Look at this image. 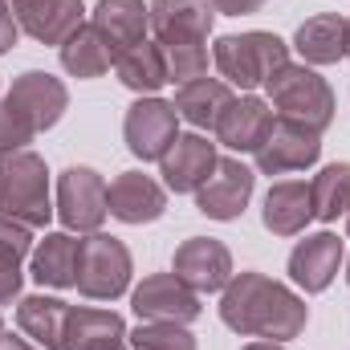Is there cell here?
I'll return each mask as SVG.
<instances>
[{
  "label": "cell",
  "mask_w": 350,
  "mask_h": 350,
  "mask_svg": "<svg viewBox=\"0 0 350 350\" xmlns=\"http://www.w3.org/2000/svg\"><path fill=\"white\" fill-rule=\"evenodd\" d=\"M220 322L241 338L293 342L310 322V306L293 285L273 281L257 269H241L220 289Z\"/></svg>",
  "instance_id": "obj_1"
},
{
  "label": "cell",
  "mask_w": 350,
  "mask_h": 350,
  "mask_svg": "<svg viewBox=\"0 0 350 350\" xmlns=\"http://www.w3.org/2000/svg\"><path fill=\"white\" fill-rule=\"evenodd\" d=\"M0 216H12V220L29 224L33 232L49 228V220L57 216L49 167L33 147L0 155Z\"/></svg>",
  "instance_id": "obj_2"
},
{
  "label": "cell",
  "mask_w": 350,
  "mask_h": 350,
  "mask_svg": "<svg viewBox=\"0 0 350 350\" xmlns=\"http://www.w3.org/2000/svg\"><path fill=\"white\" fill-rule=\"evenodd\" d=\"M289 41H281L277 33L249 29V33H224L212 45V66L216 74L241 94H253L265 86L281 66H289Z\"/></svg>",
  "instance_id": "obj_3"
},
{
  "label": "cell",
  "mask_w": 350,
  "mask_h": 350,
  "mask_svg": "<svg viewBox=\"0 0 350 350\" xmlns=\"http://www.w3.org/2000/svg\"><path fill=\"white\" fill-rule=\"evenodd\" d=\"M261 90H265V102L273 106L277 118L301 122V126H310V131H318V135L330 131L338 102H334L330 82H326L314 66H306V62H289V66H281Z\"/></svg>",
  "instance_id": "obj_4"
},
{
  "label": "cell",
  "mask_w": 350,
  "mask_h": 350,
  "mask_svg": "<svg viewBox=\"0 0 350 350\" xmlns=\"http://www.w3.org/2000/svg\"><path fill=\"white\" fill-rule=\"evenodd\" d=\"M131 277H135V257L118 237H110V232H86L82 237L78 285L74 289L86 301H114V297L131 293Z\"/></svg>",
  "instance_id": "obj_5"
},
{
  "label": "cell",
  "mask_w": 350,
  "mask_h": 350,
  "mask_svg": "<svg viewBox=\"0 0 350 350\" xmlns=\"http://www.w3.org/2000/svg\"><path fill=\"white\" fill-rule=\"evenodd\" d=\"M106 179L94 172V167H66L57 175V187H53V212L62 220L66 232H102L106 216H110V204H106Z\"/></svg>",
  "instance_id": "obj_6"
},
{
  "label": "cell",
  "mask_w": 350,
  "mask_h": 350,
  "mask_svg": "<svg viewBox=\"0 0 350 350\" xmlns=\"http://www.w3.org/2000/svg\"><path fill=\"white\" fill-rule=\"evenodd\" d=\"M179 135V114L175 102L151 94V98H135L122 114V143L135 159L143 163H159L167 155V147Z\"/></svg>",
  "instance_id": "obj_7"
},
{
  "label": "cell",
  "mask_w": 350,
  "mask_h": 350,
  "mask_svg": "<svg viewBox=\"0 0 350 350\" xmlns=\"http://www.w3.org/2000/svg\"><path fill=\"white\" fill-rule=\"evenodd\" d=\"M253 191H257V167H249L241 155H220L212 175L196 191V208H200V216L228 224V220L245 216Z\"/></svg>",
  "instance_id": "obj_8"
},
{
  "label": "cell",
  "mask_w": 350,
  "mask_h": 350,
  "mask_svg": "<svg viewBox=\"0 0 350 350\" xmlns=\"http://www.w3.org/2000/svg\"><path fill=\"white\" fill-rule=\"evenodd\" d=\"M322 159V135L289 122V118H273L265 143L253 151V167L257 175H293V172H310Z\"/></svg>",
  "instance_id": "obj_9"
},
{
  "label": "cell",
  "mask_w": 350,
  "mask_h": 350,
  "mask_svg": "<svg viewBox=\"0 0 350 350\" xmlns=\"http://www.w3.org/2000/svg\"><path fill=\"white\" fill-rule=\"evenodd\" d=\"M131 310L139 322H175V326H191L204 314V297L183 285L175 273H147L135 289H131Z\"/></svg>",
  "instance_id": "obj_10"
},
{
  "label": "cell",
  "mask_w": 350,
  "mask_h": 350,
  "mask_svg": "<svg viewBox=\"0 0 350 350\" xmlns=\"http://www.w3.org/2000/svg\"><path fill=\"white\" fill-rule=\"evenodd\" d=\"M342 261H347L342 237L330 232V228H322V232H306V241H297V245L289 249L285 273H289V281H293L306 297H314V293H326V289L334 285Z\"/></svg>",
  "instance_id": "obj_11"
},
{
  "label": "cell",
  "mask_w": 350,
  "mask_h": 350,
  "mask_svg": "<svg viewBox=\"0 0 350 350\" xmlns=\"http://www.w3.org/2000/svg\"><path fill=\"white\" fill-rule=\"evenodd\" d=\"M4 102H12L29 118V126L37 135H45V131H53L66 118V110H70V86L62 78L45 74V70H25V74L12 78Z\"/></svg>",
  "instance_id": "obj_12"
},
{
  "label": "cell",
  "mask_w": 350,
  "mask_h": 350,
  "mask_svg": "<svg viewBox=\"0 0 350 350\" xmlns=\"http://www.w3.org/2000/svg\"><path fill=\"white\" fill-rule=\"evenodd\" d=\"M172 273L204 297V293H220L232 281L237 269H232V253H228L224 241H216V237H187L175 249Z\"/></svg>",
  "instance_id": "obj_13"
},
{
  "label": "cell",
  "mask_w": 350,
  "mask_h": 350,
  "mask_svg": "<svg viewBox=\"0 0 350 350\" xmlns=\"http://www.w3.org/2000/svg\"><path fill=\"white\" fill-rule=\"evenodd\" d=\"M220 159L216 151V139H208L204 131H179L175 143L167 147V155L159 159V175H163V187L175 196H196L200 183L212 175Z\"/></svg>",
  "instance_id": "obj_14"
},
{
  "label": "cell",
  "mask_w": 350,
  "mask_h": 350,
  "mask_svg": "<svg viewBox=\"0 0 350 350\" xmlns=\"http://www.w3.org/2000/svg\"><path fill=\"white\" fill-rule=\"evenodd\" d=\"M273 106L265 102L261 94H237L228 102V110L220 114V122L212 126L216 147H224L228 155H253L265 143L269 126H273Z\"/></svg>",
  "instance_id": "obj_15"
},
{
  "label": "cell",
  "mask_w": 350,
  "mask_h": 350,
  "mask_svg": "<svg viewBox=\"0 0 350 350\" xmlns=\"http://www.w3.org/2000/svg\"><path fill=\"white\" fill-rule=\"evenodd\" d=\"M167 196L172 191L163 187V179L147 172H122L106 187V204L118 224H155L167 212Z\"/></svg>",
  "instance_id": "obj_16"
},
{
  "label": "cell",
  "mask_w": 350,
  "mask_h": 350,
  "mask_svg": "<svg viewBox=\"0 0 350 350\" xmlns=\"http://www.w3.org/2000/svg\"><path fill=\"white\" fill-rule=\"evenodd\" d=\"M16 25L25 37L37 45H62L70 33L86 25V4L82 0H8Z\"/></svg>",
  "instance_id": "obj_17"
},
{
  "label": "cell",
  "mask_w": 350,
  "mask_h": 350,
  "mask_svg": "<svg viewBox=\"0 0 350 350\" xmlns=\"http://www.w3.org/2000/svg\"><path fill=\"white\" fill-rule=\"evenodd\" d=\"M147 12H151V37L159 45L208 41L212 25H216L212 0H151Z\"/></svg>",
  "instance_id": "obj_18"
},
{
  "label": "cell",
  "mask_w": 350,
  "mask_h": 350,
  "mask_svg": "<svg viewBox=\"0 0 350 350\" xmlns=\"http://www.w3.org/2000/svg\"><path fill=\"white\" fill-rule=\"evenodd\" d=\"M78 253H82V237L78 232H45L33 253H29V277L41 289H74L78 285Z\"/></svg>",
  "instance_id": "obj_19"
},
{
  "label": "cell",
  "mask_w": 350,
  "mask_h": 350,
  "mask_svg": "<svg viewBox=\"0 0 350 350\" xmlns=\"http://www.w3.org/2000/svg\"><path fill=\"white\" fill-rule=\"evenodd\" d=\"M90 25L98 29V37L114 57L151 37V12L143 0H98L90 12Z\"/></svg>",
  "instance_id": "obj_20"
},
{
  "label": "cell",
  "mask_w": 350,
  "mask_h": 350,
  "mask_svg": "<svg viewBox=\"0 0 350 350\" xmlns=\"http://www.w3.org/2000/svg\"><path fill=\"white\" fill-rule=\"evenodd\" d=\"M314 220V200L306 179H277L261 200V224L273 237H301Z\"/></svg>",
  "instance_id": "obj_21"
},
{
  "label": "cell",
  "mask_w": 350,
  "mask_h": 350,
  "mask_svg": "<svg viewBox=\"0 0 350 350\" xmlns=\"http://www.w3.org/2000/svg\"><path fill=\"white\" fill-rule=\"evenodd\" d=\"M126 322L114 310L98 306H70L66 318V347L62 350H131L126 347Z\"/></svg>",
  "instance_id": "obj_22"
},
{
  "label": "cell",
  "mask_w": 350,
  "mask_h": 350,
  "mask_svg": "<svg viewBox=\"0 0 350 350\" xmlns=\"http://www.w3.org/2000/svg\"><path fill=\"white\" fill-rule=\"evenodd\" d=\"M237 94L232 86L224 82V78H191V82H183V86H175V114H179V122H187L191 131H212L216 122H220V114L228 110V102H232Z\"/></svg>",
  "instance_id": "obj_23"
},
{
  "label": "cell",
  "mask_w": 350,
  "mask_h": 350,
  "mask_svg": "<svg viewBox=\"0 0 350 350\" xmlns=\"http://www.w3.org/2000/svg\"><path fill=\"white\" fill-rule=\"evenodd\" d=\"M289 49H297L301 62L314 66V70H318V66H338V62H347V16H338V12H318V16L301 21Z\"/></svg>",
  "instance_id": "obj_24"
},
{
  "label": "cell",
  "mask_w": 350,
  "mask_h": 350,
  "mask_svg": "<svg viewBox=\"0 0 350 350\" xmlns=\"http://www.w3.org/2000/svg\"><path fill=\"white\" fill-rule=\"evenodd\" d=\"M66 318H70V306L53 293H29L16 301V330L33 338L41 350L66 347Z\"/></svg>",
  "instance_id": "obj_25"
},
{
  "label": "cell",
  "mask_w": 350,
  "mask_h": 350,
  "mask_svg": "<svg viewBox=\"0 0 350 350\" xmlns=\"http://www.w3.org/2000/svg\"><path fill=\"white\" fill-rule=\"evenodd\" d=\"M114 74H118L122 86L131 90V94H139V98H151V94H159V90L172 82V78H167L163 45H159L155 37H147V41H139L135 49L118 53V57H114Z\"/></svg>",
  "instance_id": "obj_26"
},
{
  "label": "cell",
  "mask_w": 350,
  "mask_h": 350,
  "mask_svg": "<svg viewBox=\"0 0 350 350\" xmlns=\"http://www.w3.org/2000/svg\"><path fill=\"white\" fill-rule=\"evenodd\" d=\"M37 245V232L12 216H0V306L21 301L25 289V261Z\"/></svg>",
  "instance_id": "obj_27"
},
{
  "label": "cell",
  "mask_w": 350,
  "mask_h": 350,
  "mask_svg": "<svg viewBox=\"0 0 350 350\" xmlns=\"http://www.w3.org/2000/svg\"><path fill=\"white\" fill-rule=\"evenodd\" d=\"M57 62H62V70H66L70 78H78V82L102 78V74L114 70V53L106 49V41L98 37V29H94L90 21L57 45Z\"/></svg>",
  "instance_id": "obj_28"
},
{
  "label": "cell",
  "mask_w": 350,
  "mask_h": 350,
  "mask_svg": "<svg viewBox=\"0 0 350 350\" xmlns=\"http://www.w3.org/2000/svg\"><path fill=\"white\" fill-rule=\"evenodd\" d=\"M310 200H314V220H322V224L347 220V212H350V163L347 159L318 167V175L310 179Z\"/></svg>",
  "instance_id": "obj_29"
},
{
  "label": "cell",
  "mask_w": 350,
  "mask_h": 350,
  "mask_svg": "<svg viewBox=\"0 0 350 350\" xmlns=\"http://www.w3.org/2000/svg\"><path fill=\"white\" fill-rule=\"evenodd\" d=\"M131 350H196V334L175 322H139L126 334Z\"/></svg>",
  "instance_id": "obj_30"
},
{
  "label": "cell",
  "mask_w": 350,
  "mask_h": 350,
  "mask_svg": "<svg viewBox=\"0 0 350 350\" xmlns=\"http://www.w3.org/2000/svg\"><path fill=\"white\" fill-rule=\"evenodd\" d=\"M163 57H167V78H172V86H183V82H191V78H204L208 66H212V49H208V41L163 45Z\"/></svg>",
  "instance_id": "obj_31"
},
{
  "label": "cell",
  "mask_w": 350,
  "mask_h": 350,
  "mask_svg": "<svg viewBox=\"0 0 350 350\" xmlns=\"http://www.w3.org/2000/svg\"><path fill=\"white\" fill-rule=\"evenodd\" d=\"M33 139H37V131L29 126V118H25L12 102L0 98V155H4V151H25Z\"/></svg>",
  "instance_id": "obj_32"
},
{
  "label": "cell",
  "mask_w": 350,
  "mask_h": 350,
  "mask_svg": "<svg viewBox=\"0 0 350 350\" xmlns=\"http://www.w3.org/2000/svg\"><path fill=\"white\" fill-rule=\"evenodd\" d=\"M16 41H21V25H16V16H12V8H8V0H4V4H0V57L12 53Z\"/></svg>",
  "instance_id": "obj_33"
},
{
  "label": "cell",
  "mask_w": 350,
  "mask_h": 350,
  "mask_svg": "<svg viewBox=\"0 0 350 350\" xmlns=\"http://www.w3.org/2000/svg\"><path fill=\"white\" fill-rule=\"evenodd\" d=\"M269 0H212L216 16H249V12H261Z\"/></svg>",
  "instance_id": "obj_34"
},
{
  "label": "cell",
  "mask_w": 350,
  "mask_h": 350,
  "mask_svg": "<svg viewBox=\"0 0 350 350\" xmlns=\"http://www.w3.org/2000/svg\"><path fill=\"white\" fill-rule=\"evenodd\" d=\"M0 350H41L33 338H25L21 330H4L0 334Z\"/></svg>",
  "instance_id": "obj_35"
},
{
  "label": "cell",
  "mask_w": 350,
  "mask_h": 350,
  "mask_svg": "<svg viewBox=\"0 0 350 350\" xmlns=\"http://www.w3.org/2000/svg\"><path fill=\"white\" fill-rule=\"evenodd\" d=\"M241 350H285V342H265V338H253L249 347H241Z\"/></svg>",
  "instance_id": "obj_36"
},
{
  "label": "cell",
  "mask_w": 350,
  "mask_h": 350,
  "mask_svg": "<svg viewBox=\"0 0 350 350\" xmlns=\"http://www.w3.org/2000/svg\"><path fill=\"white\" fill-rule=\"evenodd\" d=\"M347 57H350V16H347Z\"/></svg>",
  "instance_id": "obj_37"
},
{
  "label": "cell",
  "mask_w": 350,
  "mask_h": 350,
  "mask_svg": "<svg viewBox=\"0 0 350 350\" xmlns=\"http://www.w3.org/2000/svg\"><path fill=\"white\" fill-rule=\"evenodd\" d=\"M342 265H347V285H350V257H347V261H342Z\"/></svg>",
  "instance_id": "obj_38"
},
{
  "label": "cell",
  "mask_w": 350,
  "mask_h": 350,
  "mask_svg": "<svg viewBox=\"0 0 350 350\" xmlns=\"http://www.w3.org/2000/svg\"><path fill=\"white\" fill-rule=\"evenodd\" d=\"M347 237H350V212H347Z\"/></svg>",
  "instance_id": "obj_39"
},
{
  "label": "cell",
  "mask_w": 350,
  "mask_h": 350,
  "mask_svg": "<svg viewBox=\"0 0 350 350\" xmlns=\"http://www.w3.org/2000/svg\"><path fill=\"white\" fill-rule=\"evenodd\" d=\"M0 334H4V314H0Z\"/></svg>",
  "instance_id": "obj_40"
},
{
  "label": "cell",
  "mask_w": 350,
  "mask_h": 350,
  "mask_svg": "<svg viewBox=\"0 0 350 350\" xmlns=\"http://www.w3.org/2000/svg\"><path fill=\"white\" fill-rule=\"evenodd\" d=\"M0 98H4V94H0Z\"/></svg>",
  "instance_id": "obj_41"
},
{
  "label": "cell",
  "mask_w": 350,
  "mask_h": 350,
  "mask_svg": "<svg viewBox=\"0 0 350 350\" xmlns=\"http://www.w3.org/2000/svg\"><path fill=\"white\" fill-rule=\"evenodd\" d=\"M0 4H4V0H0Z\"/></svg>",
  "instance_id": "obj_42"
}]
</instances>
